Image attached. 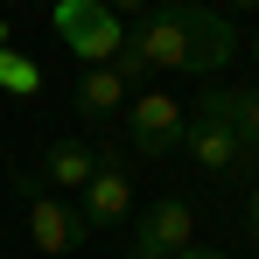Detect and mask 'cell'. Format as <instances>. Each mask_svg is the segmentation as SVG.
Segmentation results:
<instances>
[{"mask_svg":"<svg viewBox=\"0 0 259 259\" xmlns=\"http://www.w3.org/2000/svg\"><path fill=\"white\" fill-rule=\"evenodd\" d=\"M238 49V28L217 14V7H196V0H168V7H147L133 21V35L119 42L112 70L119 77H147V70H224Z\"/></svg>","mask_w":259,"mask_h":259,"instance_id":"cell-1","label":"cell"},{"mask_svg":"<svg viewBox=\"0 0 259 259\" xmlns=\"http://www.w3.org/2000/svg\"><path fill=\"white\" fill-rule=\"evenodd\" d=\"M21 196H28V238H35V252H49V259H63V252H77L91 238V224H84V210L70 203V196H56V189H42V175H21L14 182Z\"/></svg>","mask_w":259,"mask_h":259,"instance_id":"cell-2","label":"cell"},{"mask_svg":"<svg viewBox=\"0 0 259 259\" xmlns=\"http://www.w3.org/2000/svg\"><path fill=\"white\" fill-rule=\"evenodd\" d=\"M56 35L77 49L84 63H112L119 56V42H126V21H112V7L105 0H56Z\"/></svg>","mask_w":259,"mask_h":259,"instance_id":"cell-3","label":"cell"},{"mask_svg":"<svg viewBox=\"0 0 259 259\" xmlns=\"http://www.w3.org/2000/svg\"><path fill=\"white\" fill-rule=\"evenodd\" d=\"M182 126H189V112L175 105L168 91H140L133 112H126V140L140 154H175L182 147Z\"/></svg>","mask_w":259,"mask_h":259,"instance_id":"cell-4","label":"cell"},{"mask_svg":"<svg viewBox=\"0 0 259 259\" xmlns=\"http://www.w3.org/2000/svg\"><path fill=\"white\" fill-rule=\"evenodd\" d=\"M182 147L196 154V168H203V175H238V168H252L245 140H238V133L224 126L217 112H203V105L189 112V126H182Z\"/></svg>","mask_w":259,"mask_h":259,"instance_id":"cell-5","label":"cell"},{"mask_svg":"<svg viewBox=\"0 0 259 259\" xmlns=\"http://www.w3.org/2000/svg\"><path fill=\"white\" fill-rule=\"evenodd\" d=\"M189 231H196V217L182 196H161V203H147L140 210V231H133V252L126 259H175L189 245Z\"/></svg>","mask_w":259,"mask_h":259,"instance_id":"cell-6","label":"cell"},{"mask_svg":"<svg viewBox=\"0 0 259 259\" xmlns=\"http://www.w3.org/2000/svg\"><path fill=\"white\" fill-rule=\"evenodd\" d=\"M84 224L91 231H112V224H126V210H133V189H126V168H119V154L112 147H98V175L84 182Z\"/></svg>","mask_w":259,"mask_h":259,"instance_id":"cell-7","label":"cell"},{"mask_svg":"<svg viewBox=\"0 0 259 259\" xmlns=\"http://www.w3.org/2000/svg\"><path fill=\"white\" fill-rule=\"evenodd\" d=\"M98 175V147H84V140H49L42 154V189H70V196H84V182Z\"/></svg>","mask_w":259,"mask_h":259,"instance_id":"cell-8","label":"cell"},{"mask_svg":"<svg viewBox=\"0 0 259 259\" xmlns=\"http://www.w3.org/2000/svg\"><path fill=\"white\" fill-rule=\"evenodd\" d=\"M203 112H217L224 126L245 140V154L259 161V84H238V91L217 84V91H203Z\"/></svg>","mask_w":259,"mask_h":259,"instance_id":"cell-9","label":"cell"},{"mask_svg":"<svg viewBox=\"0 0 259 259\" xmlns=\"http://www.w3.org/2000/svg\"><path fill=\"white\" fill-rule=\"evenodd\" d=\"M70 98H77V112H84V119H112V112L126 105V77H119L112 63H91L84 77L70 84Z\"/></svg>","mask_w":259,"mask_h":259,"instance_id":"cell-10","label":"cell"},{"mask_svg":"<svg viewBox=\"0 0 259 259\" xmlns=\"http://www.w3.org/2000/svg\"><path fill=\"white\" fill-rule=\"evenodd\" d=\"M0 84H7V91H21V98H35V91H42V70H35L28 56L0 49Z\"/></svg>","mask_w":259,"mask_h":259,"instance_id":"cell-11","label":"cell"},{"mask_svg":"<svg viewBox=\"0 0 259 259\" xmlns=\"http://www.w3.org/2000/svg\"><path fill=\"white\" fill-rule=\"evenodd\" d=\"M245 231H252V245H259V182H252V203H245Z\"/></svg>","mask_w":259,"mask_h":259,"instance_id":"cell-12","label":"cell"},{"mask_svg":"<svg viewBox=\"0 0 259 259\" xmlns=\"http://www.w3.org/2000/svg\"><path fill=\"white\" fill-rule=\"evenodd\" d=\"M105 7H112V14H140L147 0H105Z\"/></svg>","mask_w":259,"mask_h":259,"instance_id":"cell-13","label":"cell"},{"mask_svg":"<svg viewBox=\"0 0 259 259\" xmlns=\"http://www.w3.org/2000/svg\"><path fill=\"white\" fill-rule=\"evenodd\" d=\"M175 259H224V252H203V245H182Z\"/></svg>","mask_w":259,"mask_h":259,"instance_id":"cell-14","label":"cell"},{"mask_svg":"<svg viewBox=\"0 0 259 259\" xmlns=\"http://www.w3.org/2000/svg\"><path fill=\"white\" fill-rule=\"evenodd\" d=\"M231 7H259V0H231Z\"/></svg>","mask_w":259,"mask_h":259,"instance_id":"cell-15","label":"cell"},{"mask_svg":"<svg viewBox=\"0 0 259 259\" xmlns=\"http://www.w3.org/2000/svg\"><path fill=\"white\" fill-rule=\"evenodd\" d=\"M252 63H259V35H252Z\"/></svg>","mask_w":259,"mask_h":259,"instance_id":"cell-16","label":"cell"},{"mask_svg":"<svg viewBox=\"0 0 259 259\" xmlns=\"http://www.w3.org/2000/svg\"><path fill=\"white\" fill-rule=\"evenodd\" d=\"M196 7H203V0H196Z\"/></svg>","mask_w":259,"mask_h":259,"instance_id":"cell-17","label":"cell"}]
</instances>
